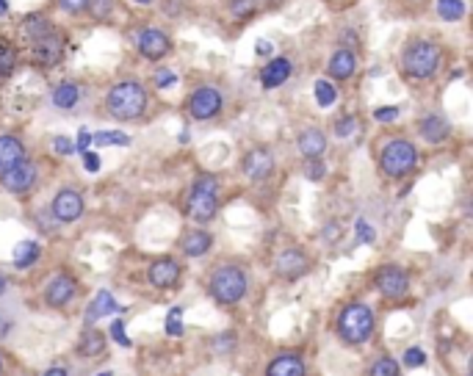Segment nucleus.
<instances>
[{"label":"nucleus","instance_id":"1","mask_svg":"<svg viewBox=\"0 0 473 376\" xmlns=\"http://www.w3.org/2000/svg\"><path fill=\"white\" fill-rule=\"evenodd\" d=\"M105 105L114 119H139L147 108V92L139 81H119L108 89Z\"/></svg>","mask_w":473,"mask_h":376},{"label":"nucleus","instance_id":"2","mask_svg":"<svg viewBox=\"0 0 473 376\" xmlns=\"http://www.w3.org/2000/svg\"><path fill=\"white\" fill-rule=\"evenodd\" d=\"M374 332V315L366 305L360 302H351L346 305L341 315H338V335L346 341V343H363L368 341V335Z\"/></svg>","mask_w":473,"mask_h":376},{"label":"nucleus","instance_id":"3","mask_svg":"<svg viewBox=\"0 0 473 376\" xmlns=\"http://www.w3.org/2000/svg\"><path fill=\"white\" fill-rule=\"evenodd\" d=\"M219 211V186L214 177H199L189 191L186 213L194 221H211Z\"/></svg>","mask_w":473,"mask_h":376},{"label":"nucleus","instance_id":"4","mask_svg":"<svg viewBox=\"0 0 473 376\" xmlns=\"http://www.w3.org/2000/svg\"><path fill=\"white\" fill-rule=\"evenodd\" d=\"M402 66L415 81L432 78L438 72V66H440V50H438V45H432V42H412L410 47L404 50V56H402Z\"/></svg>","mask_w":473,"mask_h":376},{"label":"nucleus","instance_id":"5","mask_svg":"<svg viewBox=\"0 0 473 376\" xmlns=\"http://www.w3.org/2000/svg\"><path fill=\"white\" fill-rule=\"evenodd\" d=\"M211 293H214V299L219 305H235V302H241L244 293H247V277H244V271L235 269V266H221L219 271L214 274V280H211Z\"/></svg>","mask_w":473,"mask_h":376},{"label":"nucleus","instance_id":"6","mask_svg":"<svg viewBox=\"0 0 473 376\" xmlns=\"http://www.w3.org/2000/svg\"><path fill=\"white\" fill-rule=\"evenodd\" d=\"M415 163H418V150H415L412 141L396 139V141H390V144L382 150V169H385V175H390V177L407 175Z\"/></svg>","mask_w":473,"mask_h":376},{"label":"nucleus","instance_id":"7","mask_svg":"<svg viewBox=\"0 0 473 376\" xmlns=\"http://www.w3.org/2000/svg\"><path fill=\"white\" fill-rule=\"evenodd\" d=\"M189 111L194 119H214L221 111V94L214 86H199L197 92L191 94Z\"/></svg>","mask_w":473,"mask_h":376},{"label":"nucleus","instance_id":"8","mask_svg":"<svg viewBox=\"0 0 473 376\" xmlns=\"http://www.w3.org/2000/svg\"><path fill=\"white\" fill-rule=\"evenodd\" d=\"M374 285H377V290L382 296H387V299H399V296H404L407 293V274L399 269V266H382L377 271V277H374Z\"/></svg>","mask_w":473,"mask_h":376},{"label":"nucleus","instance_id":"9","mask_svg":"<svg viewBox=\"0 0 473 376\" xmlns=\"http://www.w3.org/2000/svg\"><path fill=\"white\" fill-rule=\"evenodd\" d=\"M0 180H3V188H6V191L23 194V191H28V188L36 183V166L28 163V160H23V163L6 169V172L0 175Z\"/></svg>","mask_w":473,"mask_h":376},{"label":"nucleus","instance_id":"10","mask_svg":"<svg viewBox=\"0 0 473 376\" xmlns=\"http://www.w3.org/2000/svg\"><path fill=\"white\" fill-rule=\"evenodd\" d=\"M62 56H64L62 36L50 33V36H45V39H36V42H33L31 59L36 64H42V66H53V64L62 61Z\"/></svg>","mask_w":473,"mask_h":376},{"label":"nucleus","instance_id":"11","mask_svg":"<svg viewBox=\"0 0 473 376\" xmlns=\"http://www.w3.org/2000/svg\"><path fill=\"white\" fill-rule=\"evenodd\" d=\"M53 213H56L59 221L81 219V213H83V196H81L78 191L64 188V191L56 194V199H53Z\"/></svg>","mask_w":473,"mask_h":376},{"label":"nucleus","instance_id":"12","mask_svg":"<svg viewBox=\"0 0 473 376\" xmlns=\"http://www.w3.org/2000/svg\"><path fill=\"white\" fill-rule=\"evenodd\" d=\"M310 269V260L302 249H285L280 257H277V274L285 277V280H296L302 277L305 271Z\"/></svg>","mask_w":473,"mask_h":376},{"label":"nucleus","instance_id":"13","mask_svg":"<svg viewBox=\"0 0 473 376\" xmlns=\"http://www.w3.org/2000/svg\"><path fill=\"white\" fill-rule=\"evenodd\" d=\"M271 169H274V155L269 150H263V147L250 150L247 158H244V175L250 180H266L271 175Z\"/></svg>","mask_w":473,"mask_h":376},{"label":"nucleus","instance_id":"14","mask_svg":"<svg viewBox=\"0 0 473 376\" xmlns=\"http://www.w3.org/2000/svg\"><path fill=\"white\" fill-rule=\"evenodd\" d=\"M169 47H172V42H169V36L163 31L147 28V31H141V36H139V53H141L144 59H153V61H156V59L169 53Z\"/></svg>","mask_w":473,"mask_h":376},{"label":"nucleus","instance_id":"15","mask_svg":"<svg viewBox=\"0 0 473 376\" xmlns=\"http://www.w3.org/2000/svg\"><path fill=\"white\" fill-rule=\"evenodd\" d=\"M180 280V263L172 260V257H163V260H156L153 269H150V282L156 288H172L175 282Z\"/></svg>","mask_w":473,"mask_h":376},{"label":"nucleus","instance_id":"16","mask_svg":"<svg viewBox=\"0 0 473 376\" xmlns=\"http://www.w3.org/2000/svg\"><path fill=\"white\" fill-rule=\"evenodd\" d=\"M75 296V282L69 280V277H53V280L47 282V288H45V299H47V305L50 307H64L69 299Z\"/></svg>","mask_w":473,"mask_h":376},{"label":"nucleus","instance_id":"17","mask_svg":"<svg viewBox=\"0 0 473 376\" xmlns=\"http://www.w3.org/2000/svg\"><path fill=\"white\" fill-rule=\"evenodd\" d=\"M288 78H291V61L283 59V56H280V59H271V61L260 69V83H263V89H277V86H283Z\"/></svg>","mask_w":473,"mask_h":376},{"label":"nucleus","instance_id":"18","mask_svg":"<svg viewBox=\"0 0 473 376\" xmlns=\"http://www.w3.org/2000/svg\"><path fill=\"white\" fill-rule=\"evenodd\" d=\"M25 160V147L17 136H0V175Z\"/></svg>","mask_w":473,"mask_h":376},{"label":"nucleus","instance_id":"19","mask_svg":"<svg viewBox=\"0 0 473 376\" xmlns=\"http://www.w3.org/2000/svg\"><path fill=\"white\" fill-rule=\"evenodd\" d=\"M266 376H305V363L299 354L285 351L280 357H274L266 368Z\"/></svg>","mask_w":473,"mask_h":376},{"label":"nucleus","instance_id":"20","mask_svg":"<svg viewBox=\"0 0 473 376\" xmlns=\"http://www.w3.org/2000/svg\"><path fill=\"white\" fill-rule=\"evenodd\" d=\"M418 133H421L429 144H440V141H445V136L451 133V125H448L443 117H438V114H429V117H424V119L418 122Z\"/></svg>","mask_w":473,"mask_h":376},{"label":"nucleus","instance_id":"21","mask_svg":"<svg viewBox=\"0 0 473 376\" xmlns=\"http://www.w3.org/2000/svg\"><path fill=\"white\" fill-rule=\"evenodd\" d=\"M324 150H327V136H324L318 127H310V130H305V133L299 136V153L308 158V160L321 158Z\"/></svg>","mask_w":473,"mask_h":376},{"label":"nucleus","instance_id":"22","mask_svg":"<svg viewBox=\"0 0 473 376\" xmlns=\"http://www.w3.org/2000/svg\"><path fill=\"white\" fill-rule=\"evenodd\" d=\"M327 69H329V75H332L335 81H349V78L354 75V69H357V59H354L351 50H335Z\"/></svg>","mask_w":473,"mask_h":376},{"label":"nucleus","instance_id":"23","mask_svg":"<svg viewBox=\"0 0 473 376\" xmlns=\"http://www.w3.org/2000/svg\"><path fill=\"white\" fill-rule=\"evenodd\" d=\"M114 313H122V307L117 305V299H114L108 290H100L95 302L86 307V324H95L97 318H103V315H114Z\"/></svg>","mask_w":473,"mask_h":376},{"label":"nucleus","instance_id":"24","mask_svg":"<svg viewBox=\"0 0 473 376\" xmlns=\"http://www.w3.org/2000/svg\"><path fill=\"white\" fill-rule=\"evenodd\" d=\"M211 244H214V238L205 233V230H191L183 235V241H180V247L183 252L189 254V257H202L205 252L211 249Z\"/></svg>","mask_w":473,"mask_h":376},{"label":"nucleus","instance_id":"25","mask_svg":"<svg viewBox=\"0 0 473 376\" xmlns=\"http://www.w3.org/2000/svg\"><path fill=\"white\" fill-rule=\"evenodd\" d=\"M78 100H81V89L72 81H64L53 89V105H59V108H75Z\"/></svg>","mask_w":473,"mask_h":376},{"label":"nucleus","instance_id":"26","mask_svg":"<svg viewBox=\"0 0 473 376\" xmlns=\"http://www.w3.org/2000/svg\"><path fill=\"white\" fill-rule=\"evenodd\" d=\"M23 33L36 42V39H45V36H50L53 33V25H50V20L45 17V14H31V17H25V23H23Z\"/></svg>","mask_w":473,"mask_h":376},{"label":"nucleus","instance_id":"27","mask_svg":"<svg viewBox=\"0 0 473 376\" xmlns=\"http://www.w3.org/2000/svg\"><path fill=\"white\" fill-rule=\"evenodd\" d=\"M39 244L36 241H23V244H17V249H14V266L17 269H31L33 263L39 260Z\"/></svg>","mask_w":473,"mask_h":376},{"label":"nucleus","instance_id":"28","mask_svg":"<svg viewBox=\"0 0 473 376\" xmlns=\"http://www.w3.org/2000/svg\"><path fill=\"white\" fill-rule=\"evenodd\" d=\"M92 141H95L97 147H114V144L127 147V144H130V136L122 133V130H100V133H92Z\"/></svg>","mask_w":473,"mask_h":376},{"label":"nucleus","instance_id":"29","mask_svg":"<svg viewBox=\"0 0 473 376\" xmlns=\"http://www.w3.org/2000/svg\"><path fill=\"white\" fill-rule=\"evenodd\" d=\"M438 14L445 23H457L465 17V3L462 0H438Z\"/></svg>","mask_w":473,"mask_h":376},{"label":"nucleus","instance_id":"30","mask_svg":"<svg viewBox=\"0 0 473 376\" xmlns=\"http://www.w3.org/2000/svg\"><path fill=\"white\" fill-rule=\"evenodd\" d=\"M103 348H105V338H103V332H100V329H89V332L83 335L81 351H83L86 357H97V354H103Z\"/></svg>","mask_w":473,"mask_h":376},{"label":"nucleus","instance_id":"31","mask_svg":"<svg viewBox=\"0 0 473 376\" xmlns=\"http://www.w3.org/2000/svg\"><path fill=\"white\" fill-rule=\"evenodd\" d=\"M313 92H315V100H318L321 108H329V105L338 100V92H335V86H332L329 81H315Z\"/></svg>","mask_w":473,"mask_h":376},{"label":"nucleus","instance_id":"32","mask_svg":"<svg viewBox=\"0 0 473 376\" xmlns=\"http://www.w3.org/2000/svg\"><path fill=\"white\" fill-rule=\"evenodd\" d=\"M17 66V50L6 42H0V78H8Z\"/></svg>","mask_w":473,"mask_h":376},{"label":"nucleus","instance_id":"33","mask_svg":"<svg viewBox=\"0 0 473 376\" xmlns=\"http://www.w3.org/2000/svg\"><path fill=\"white\" fill-rule=\"evenodd\" d=\"M368 376H399V365H396V360H390V357H382V360L374 363V368H371Z\"/></svg>","mask_w":473,"mask_h":376},{"label":"nucleus","instance_id":"34","mask_svg":"<svg viewBox=\"0 0 473 376\" xmlns=\"http://www.w3.org/2000/svg\"><path fill=\"white\" fill-rule=\"evenodd\" d=\"M180 315H183V310H180V307H172V310H169V318H166V332H169L172 338L183 335V324H180Z\"/></svg>","mask_w":473,"mask_h":376},{"label":"nucleus","instance_id":"35","mask_svg":"<svg viewBox=\"0 0 473 376\" xmlns=\"http://www.w3.org/2000/svg\"><path fill=\"white\" fill-rule=\"evenodd\" d=\"M255 11V0H230V14L233 17H250Z\"/></svg>","mask_w":473,"mask_h":376},{"label":"nucleus","instance_id":"36","mask_svg":"<svg viewBox=\"0 0 473 376\" xmlns=\"http://www.w3.org/2000/svg\"><path fill=\"white\" fill-rule=\"evenodd\" d=\"M424 363H426V354H424L421 348H407V351H404V365H407V368H421Z\"/></svg>","mask_w":473,"mask_h":376},{"label":"nucleus","instance_id":"37","mask_svg":"<svg viewBox=\"0 0 473 376\" xmlns=\"http://www.w3.org/2000/svg\"><path fill=\"white\" fill-rule=\"evenodd\" d=\"M374 119L377 122H393V119H399V108L396 105H379L374 111Z\"/></svg>","mask_w":473,"mask_h":376},{"label":"nucleus","instance_id":"38","mask_svg":"<svg viewBox=\"0 0 473 376\" xmlns=\"http://www.w3.org/2000/svg\"><path fill=\"white\" fill-rule=\"evenodd\" d=\"M89 6H92L97 20H105L111 14V8H114V0H89Z\"/></svg>","mask_w":473,"mask_h":376},{"label":"nucleus","instance_id":"39","mask_svg":"<svg viewBox=\"0 0 473 376\" xmlns=\"http://www.w3.org/2000/svg\"><path fill=\"white\" fill-rule=\"evenodd\" d=\"M354 127H357L354 117H344V119L335 122V133H338V139H349V136L354 133Z\"/></svg>","mask_w":473,"mask_h":376},{"label":"nucleus","instance_id":"40","mask_svg":"<svg viewBox=\"0 0 473 376\" xmlns=\"http://www.w3.org/2000/svg\"><path fill=\"white\" fill-rule=\"evenodd\" d=\"M59 6L66 14H81V11L89 8V0H59Z\"/></svg>","mask_w":473,"mask_h":376},{"label":"nucleus","instance_id":"41","mask_svg":"<svg viewBox=\"0 0 473 376\" xmlns=\"http://www.w3.org/2000/svg\"><path fill=\"white\" fill-rule=\"evenodd\" d=\"M324 175H327V166L321 163V158H313V160L308 163V177H310L313 183H318V180H321Z\"/></svg>","mask_w":473,"mask_h":376},{"label":"nucleus","instance_id":"42","mask_svg":"<svg viewBox=\"0 0 473 376\" xmlns=\"http://www.w3.org/2000/svg\"><path fill=\"white\" fill-rule=\"evenodd\" d=\"M175 83H177V75H175L172 69H163V72H158L156 75L158 89H169V86H175Z\"/></svg>","mask_w":473,"mask_h":376},{"label":"nucleus","instance_id":"43","mask_svg":"<svg viewBox=\"0 0 473 376\" xmlns=\"http://www.w3.org/2000/svg\"><path fill=\"white\" fill-rule=\"evenodd\" d=\"M53 150H56L59 155H69V153H75V144H72L66 136H56V139H53Z\"/></svg>","mask_w":473,"mask_h":376},{"label":"nucleus","instance_id":"44","mask_svg":"<svg viewBox=\"0 0 473 376\" xmlns=\"http://www.w3.org/2000/svg\"><path fill=\"white\" fill-rule=\"evenodd\" d=\"M111 335H114V341H117L119 346H130V338L125 335V324H122L119 318L111 324Z\"/></svg>","mask_w":473,"mask_h":376},{"label":"nucleus","instance_id":"45","mask_svg":"<svg viewBox=\"0 0 473 376\" xmlns=\"http://www.w3.org/2000/svg\"><path fill=\"white\" fill-rule=\"evenodd\" d=\"M357 238L360 241H366V244H371L374 241V230H371V224L363 219H357Z\"/></svg>","mask_w":473,"mask_h":376},{"label":"nucleus","instance_id":"46","mask_svg":"<svg viewBox=\"0 0 473 376\" xmlns=\"http://www.w3.org/2000/svg\"><path fill=\"white\" fill-rule=\"evenodd\" d=\"M83 166H86V172H100L103 160H100L97 153H83Z\"/></svg>","mask_w":473,"mask_h":376},{"label":"nucleus","instance_id":"47","mask_svg":"<svg viewBox=\"0 0 473 376\" xmlns=\"http://www.w3.org/2000/svg\"><path fill=\"white\" fill-rule=\"evenodd\" d=\"M89 144H92V133H89V130H81V133H78V141H75V150H78V153H86Z\"/></svg>","mask_w":473,"mask_h":376},{"label":"nucleus","instance_id":"48","mask_svg":"<svg viewBox=\"0 0 473 376\" xmlns=\"http://www.w3.org/2000/svg\"><path fill=\"white\" fill-rule=\"evenodd\" d=\"M271 50H274V47H271V42H266V39H260V42H257V56H271Z\"/></svg>","mask_w":473,"mask_h":376},{"label":"nucleus","instance_id":"49","mask_svg":"<svg viewBox=\"0 0 473 376\" xmlns=\"http://www.w3.org/2000/svg\"><path fill=\"white\" fill-rule=\"evenodd\" d=\"M8 329H11V324H8V321L0 315V338H6V332H8Z\"/></svg>","mask_w":473,"mask_h":376},{"label":"nucleus","instance_id":"50","mask_svg":"<svg viewBox=\"0 0 473 376\" xmlns=\"http://www.w3.org/2000/svg\"><path fill=\"white\" fill-rule=\"evenodd\" d=\"M45 376H66V371H64V368H50Z\"/></svg>","mask_w":473,"mask_h":376},{"label":"nucleus","instance_id":"51","mask_svg":"<svg viewBox=\"0 0 473 376\" xmlns=\"http://www.w3.org/2000/svg\"><path fill=\"white\" fill-rule=\"evenodd\" d=\"M8 14V0H0V17Z\"/></svg>","mask_w":473,"mask_h":376},{"label":"nucleus","instance_id":"52","mask_svg":"<svg viewBox=\"0 0 473 376\" xmlns=\"http://www.w3.org/2000/svg\"><path fill=\"white\" fill-rule=\"evenodd\" d=\"M3 290H6V277L0 274V296H3Z\"/></svg>","mask_w":473,"mask_h":376},{"label":"nucleus","instance_id":"53","mask_svg":"<svg viewBox=\"0 0 473 376\" xmlns=\"http://www.w3.org/2000/svg\"><path fill=\"white\" fill-rule=\"evenodd\" d=\"M133 3H139V6H150L153 0H133Z\"/></svg>","mask_w":473,"mask_h":376},{"label":"nucleus","instance_id":"54","mask_svg":"<svg viewBox=\"0 0 473 376\" xmlns=\"http://www.w3.org/2000/svg\"><path fill=\"white\" fill-rule=\"evenodd\" d=\"M0 371H3V363H0Z\"/></svg>","mask_w":473,"mask_h":376}]
</instances>
